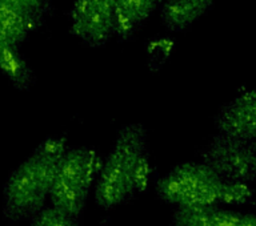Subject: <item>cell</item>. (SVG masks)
<instances>
[{
	"label": "cell",
	"instance_id": "cell-10",
	"mask_svg": "<svg viewBox=\"0 0 256 226\" xmlns=\"http://www.w3.org/2000/svg\"><path fill=\"white\" fill-rule=\"evenodd\" d=\"M215 0H162L160 19L168 31L182 32L199 20Z\"/></svg>",
	"mask_w": 256,
	"mask_h": 226
},
{
	"label": "cell",
	"instance_id": "cell-2",
	"mask_svg": "<svg viewBox=\"0 0 256 226\" xmlns=\"http://www.w3.org/2000/svg\"><path fill=\"white\" fill-rule=\"evenodd\" d=\"M155 191L162 201L175 208L256 205V191L250 184L226 180L203 161L176 165L156 181Z\"/></svg>",
	"mask_w": 256,
	"mask_h": 226
},
{
	"label": "cell",
	"instance_id": "cell-11",
	"mask_svg": "<svg viewBox=\"0 0 256 226\" xmlns=\"http://www.w3.org/2000/svg\"><path fill=\"white\" fill-rule=\"evenodd\" d=\"M162 0H115V36L120 41L128 40L159 7Z\"/></svg>",
	"mask_w": 256,
	"mask_h": 226
},
{
	"label": "cell",
	"instance_id": "cell-9",
	"mask_svg": "<svg viewBox=\"0 0 256 226\" xmlns=\"http://www.w3.org/2000/svg\"><path fill=\"white\" fill-rule=\"evenodd\" d=\"M43 16L19 7L8 0H0V40L19 47L42 24Z\"/></svg>",
	"mask_w": 256,
	"mask_h": 226
},
{
	"label": "cell",
	"instance_id": "cell-7",
	"mask_svg": "<svg viewBox=\"0 0 256 226\" xmlns=\"http://www.w3.org/2000/svg\"><path fill=\"white\" fill-rule=\"evenodd\" d=\"M218 133L239 139H256V89L244 91L224 104L214 119Z\"/></svg>",
	"mask_w": 256,
	"mask_h": 226
},
{
	"label": "cell",
	"instance_id": "cell-13",
	"mask_svg": "<svg viewBox=\"0 0 256 226\" xmlns=\"http://www.w3.org/2000/svg\"><path fill=\"white\" fill-rule=\"evenodd\" d=\"M30 226H80L76 217L59 211L55 207H44L30 219Z\"/></svg>",
	"mask_w": 256,
	"mask_h": 226
},
{
	"label": "cell",
	"instance_id": "cell-4",
	"mask_svg": "<svg viewBox=\"0 0 256 226\" xmlns=\"http://www.w3.org/2000/svg\"><path fill=\"white\" fill-rule=\"evenodd\" d=\"M100 165L102 160L91 148L66 149L58 164L50 192L52 207L79 219L98 177Z\"/></svg>",
	"mask_w": 256,
	"mask_h": 226
},
{
	"label": "cell",
	"instance_id": "cell-6",
	"mask_svg": "<svg viewBox=\"0 0 256 226\" xmlns=\"http://www.w3.org/2000/svg\"><path fill=\"white\" fill-rule=\"evenodd\" d=\"M115 0H75L70 11V31L84 45L103 47L115 36Z\"/></svg>",
	"mask_w": 256,
	"mask_h": 226
},
{
	"label": "cell",
	"instance_id": "cell-8",
	"mask_svg": "<svg viewBox=\"0 0 256 226\" xmlns=\"http://www.w3.org/2000/svg\"><path fill=\"white\" fill-rule=\"evenodd\" d=\"M174 226H256V215L224 208H175Z\"/></svg>",
	"mask_w": 256,
	"mask_h": 226
},
{
	"label": "cell",
	"instance_id": "cell-3",
	"mask_svg": "<svg viewBox=\"0 0 256 226\" xmlns=\"http://www.w3.org/2000/svg\"><path fill=\"white\" fill-rule=\"evenodd\" d=\"M66 149L64 139L48 137L11 172L3 188L4 219L20 223L43 209Z\"/></svg>",
	"mask_w": 256,
	"mask_h": 226
},
{
	"label": "cell",
	"instance_id": "cell-1",
	"mask_svg": "<svg viewBox=\"0 0 256 226\" xmlns=\"http://www.w3.org/2000/svg\"><path fill=\"white\" fill-rule=\"evenodd\" d=\"M150 181L147 131L142 124H127L119 131L107 159L100 165L95 203L102 209H112L146 191Z\"/></svg>",
	"mask_w": 256,
	"mask_h": 226
},
{
	"label": "cell",
	"instance_id": "cell-14",
	"mask_svg": "<svg viewBox=\"0 0 256 226\" xmlns=\"http://www.w3.org/2000/svg\"><path fill=\"white\" fill-rule=\"evenodd\" d=\"M8 1L35 12V13L43 16V17L51 11V5L48 3V0H8Z\"/></svg>",
	"mask_w": 256,
	"mask_h": 226
},
{
	"label": "cell",
	"instance_id": "cell-5",
	"mask_svg": "<svg viewBox=\"0 0 256 226\" xmlns=\"http://www.w3.org/2000/svg\"><path fill=\"white\" fill-rule=\"evenodd\" d=\"M204 164L234 183L256 181V139L215 135L200 152Z\"/></svg>",
	"mask_w": 256,
	"mask_h": 226
},
{
	"label": "cell",
	"instance_id": "cell-12",
	"mask_svg": "<svg viewBox=\"0 0 256 226\" xmlns=\"http://www.w3.org/2000/svg\"><path fill=\"white\" fill-rule=\"evenodd\" d=\"M14 44L0 40V72L18 89H28L34 85V71Z\"/></svg>",
	"mask_w": 256,
	"mask_h": 226
}]
</instances>
